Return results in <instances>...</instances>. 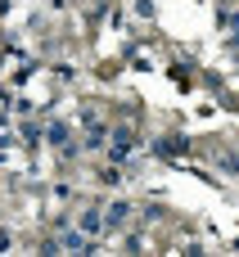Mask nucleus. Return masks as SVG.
<instances>
[{
  "mask_svg": "<svg viewBox=\"0 0 239 257\" xmlns=\"http://www.w3.org/2000/svg\"><path fill=\"white\" fill-rule=\"evenodd\" d=\"M122 221H127V203H113L108 208V226H122Z\"/></svg>",
  "mask_w": 239,
  "mask_h": 257,
  "instance_id": "nucleus-1",
  "label": "nucleus"
}]
</instances>
